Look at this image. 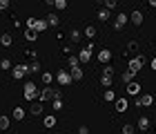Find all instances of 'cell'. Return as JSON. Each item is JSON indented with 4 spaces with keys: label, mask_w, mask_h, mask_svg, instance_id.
Segmentation results:
<instances>
[{
    "label": "cell",
    "mask_w": 156,
    "mask_h": 134,
    "mask_svg": "<svg viewBox=\"0 0 156 134\" xmlns=\"http://www.w3.org/2000/svg\"><path fill=\"white\" fill-rule=\"evenodd\" d=\"M38 98H40L42 103H51L54 98H62V92H60V89H54L51 85H45V87L40 89Z\"/></svg>",
    "instance_id": "cell-1"
},
{
    "label": "cell",
    "mask_w": 156,
    "mask_h": 134,
    "mask_svg": "<svg viewBox=\"0 0 156 134\" xmlns=\"http://www.w3.org/2000/svg\"><path fill=\"white\" fill-rule=\"evenodd\" d=\"M40 94V89L36 87V83H25V87H23V96H25V101H36Z\"/></svg>",
    "instance_id": "cell-2"
},
{
    "label": "cell",
    "mask_w": 156,
    "mask_h": 134,
    "mask_svg": "<svg viewBox=\"0 0 156 134\" xmlns=\"http://www.w3.org/2000/svg\"><path fill=\"white\" fill-rule=\"evenodd\" d=\"M27 27H29V29H36L38 34H42L49 27V23H47V18H27Z\"/></svg>",
    "instance_id": "cell-3"
},
{
    "label": "cell",
    "mask_w": 156,
    "mask_h": 134,
    "mask_svg": "<svg viewBox=\"0 0 156 134\" xmlns=\"http://www.w3.org/2000/svg\"><path fill=\"white\" fill-rule=\"evenodd\" d=\"M145 63H147L145 56H143V54H136L134 58H129V65H127V67H129L132 72H140V69L145 67Z\"/></svg>",
    "instance_id": "cell-4"
},
{
    "label": "cell",
    "mask_w": 156,
    "mask_h": 134,
    "mask_svg": "<svg viewBox=\"0 0 156 134\" xmlns=\"http://www.w3.org/2000/svg\"><path fill=\"white\" fill-rule=\"evenodd\" d=\"M27 74H31V69H29V65H13L11 67V76L16 81H20L23 76H27Z\"/></svg>",
    "instance_id": "cell-5"
},
{
    "label": "cell",
    "mask_w": 156,
    "mask_h": 134,
    "mask_svg": "<svg viewBox=\"0 0 156 134\" xmlns=\"http://www.w3.org/2000/svg\"><path fill=\"white\" fill-rule=\"evenodd\" d=\"M58 83L62 87H67V85H72L74 78H72V72H62V69H58Z\"/></svg>",
    "instance_id": "cell-6"
},
{
    "label": "cell",
    "mask_w": 156,
    "mask_h": 134,
    "mask_svg": "<svg viewBox=\"0 0 156 134\" xmlns=\"http://www.w3.org/2000/svg\"><path fill=\"white\" fill-rule=\"evenodd\" d=\"M114 107H116L118 114H123V112L129 110V101H127L125 96H123V98H116V101H114Z\"/></svg>",
    "instance_id": "cell-7"
},
{
    "label": "cell",
    "mask_w": 156,
    "mask_h": 134,
    "mask_svg": "<svg viewBox=\"0 0 156 134\" xmlns=\"http://www.w3.org/2000/svg\"><path fill=\"white\" fill-rule=\"evenodd\" d=\"M127 23H129V16H127V13H118L116 20H114V29H118V31H120Z\"/></svg>",
    "instance_id": "cell-8"
},
{
    "label": "cell",
    "mask_w": 156,
    "mask_h": 134,
    "mask_svg": "<svg viewBox=\"0 0 156 134\" xmlns=\"http://www.w3.org/2000/svg\"><path fill=\"white\" fill-rule=\"evenodd\" d=\"M42 110H45V103H38V101H31V105H29V112H31V114L34 116H40L42 114Z\"/></svg>",
    "instance_id": "cell-9"
},
{
    "label": "cell",
    "mask_w": 156,
    "mask_h": 134,
    "mask_svg": "<svg viewBox=\"0 0 156 134\" xmlns=\"http://www.w3.org/2000/svg\"><path fill=\"white\" fill-rule=\"evenodd\" d=\"M129 23H132V25H143V11L134 9V11L129 13Z\"/></svg>",
    "instance_id": "cell-10"
},
{
    "label": "cell",
    "mask_w": 156,
    "mask_h": 134,
    "mask_svg": "<svg viewBox=\"0 0 156 134\" xmlns=\"http://www.w3.org/2000/svg\"><path fill=\"white\" fill-rule=\"evenodd\" d=\"M127 96H140V85L138 83H127Z\"/></svg>",
    "instance_id": "cell-11"
},
{
    "label": "cell",
    "mask_w": 156,
    "mask_h": 134,
    "mask_svg": "<svg viewBox=\"0 0 156 134\" xmlns=\"http://www.w3.org/2000/svg\"><path fill=\"white\" fill-rule=\"evenodd\" d=\"M78 60H80L83 65H85V63H89V60H91V49H89V47L80 49V52H78Z\"/></svg>",
    "instance_id": "cell-12"
},
{
    "label": "cell",
    "mask_w": 156,
    "mask_h": 134,
    "mask_svg": "<svg viewBox=\"0 0 156 134\" xmlns=\"http://www.w3.org/2000/svg\"><path fill=\"white\" fill-rule=\"evenodd\" d=\"M38 36H40V34H38L36 29H29V27L25 29V40H27V43H36Z\"/></svg>",
    "instance_id": "cell-13"
},
{
    "label": "cell",
    "mask_w": 156,
    "mask_h": 134,
    "mask_svg": "<svg viewBox=\"0 0 156 134\" xmlns=\"http://www.w3.org/2000/svg\"><path fill=\"white\" fill-rule=\"evenodd\" d=\"M25 116H27V110H25V107H13V112H11V118H13V121H23Z\"/></svg>",
    "instance_id": "cell-14"
},
{
    "label": "cell",
    "mask_w": 156,
    "mask_h": 134,
    "mask_svg": "<svg viewBox=\"0 0 156 134\" xmlns=\"http://www.w3.org/2000/svg\"><path fill=\"white\" fill-rule=\"evenodd\" d=\"M69 72H72V78H74V81H83V76H85V72H83V67H80V65L72 67Z\"/></svg>",
    "instance_id": "cell-15"
},
{
    "label": "cell",
    "mask_w": 156,
    "mask_h": 134,
    "mask_svg": "<svg viewBox=\"0 0 156 134\" xmlns=\"http://www.w3.org/2000/svg\"><path fill=\"white\" fill-rule=\"evenodd\" d=\"M103 98H105L107 103H114V101H116V92L112 89V87H105V92H103Z\"/></svg>",
    "instance_id": "cell-16"
},
{
    "label": "cell",
    "mask_w": 156,
    "mask_h": 134,
    "mask_svg": "<svg viewBox=\"0 0 156 134\" xmlns=\"http://www.w3.org/2000/svg\"><path fill=\"white\" fill-rule=\"evenodd\" d=\"M98 60L107 65V63L112 60V52H109V49H101V52H98Z\"/></svg>",
    "instance_id": "cell-17"
},
{
    "label": "cell",
    "mask_w": 156,
    "mask_h": 134,
    "mask_svg": "<svg viewBox=\"0 0 156 134\" xmlns=\"http://www.w3.org/2000/svg\"><path fill=\"white\" fill-rule=\"evenodd\" d=\"M150 125H152V123H150V118H147V116H140V118H138V123H136V128H138V130H143V132H147V130H150Z\"/></svg>",
    "instance_id": "cell-18"
},
{
    "label": "cell",
    "mask_w": 156,
    "mask_h": 134,
    "mask_svg": "<svg viewBox=\"0 0 156 134\" xmlns=\"http://www.w3.org/2000/svg\"><path fill=\"white\" fill-rule=\"evenodd\" d=\"M112 83H114V74H103L101 76V85L103 87H112Z\"/></svg>",
    "instance_id": "cell-19"
},
{
    "label": "cell",
    "mask_w": 156,
    "mask_h": 134,
    "mask_svg": "<svg viewBox=\"0 0 156 134\" xmlns=\"http://www.w3.org/2000/svg\"><path fill=\"white\" fill-rule=\"evenodd\" d=\"M96 18L101 20V23H107V20H109V9H107V7H103V9L96 13Z\"/></svg>",
    "instance_id": "cell-20"
},
{
    "label": "cell",
    "mask_w": 156,
    "mask_h": 134,
    "mask_svg": "<svg viewBox=\"0 0 156 134\" xmlns=\"http://www.w3.org/2000/svg\"><path fill=\"white\" fill-rule=\"evenodd\" d=\"M85 36H87L89 40H94V38L98 36V31H96V27H94V25H87V27H85Z\"/></svg>",
    "instance_id": "cell-21"
},
{
    "label": "cell",
    "mask_w": 156,
    "mask_h": 134,
    "mask_svg": "<svg viewBox=\"0 0 156 134\" xmlns=\"http://www.w3.org/2000/svg\"><path fill=\"white\" fill-rule=\"evenodd\" d=\"M0 45H2V47H11V45H13L11 34H2V36H0Z\"/></svg>",
    "instance_id": "cell-22"
},
{
    "label": "cell",
    "mask_w": 156,
    "mask_h": 134,
    "mask_svg": "<svg viewBox=\"0 0 156 134\" xmlns=\"http://www.w3.org/2000/svg\"><path fill=\"white\" fill-rule=\"evenodd\" d=\"M140 98V105H143V107H150V105L154 103V96L152 94H143V96H138Z\"/></svg>",
    "instance_id": "cell-23"
},
{
    "label": "cell",
    "mask_w": 156,
    "mask_h": 134,
    "mask_svg": "<svg viewBox=\"0 0 156 134\" xmlns=\"http://www.w3.org/2000/svg\"><path fill=\"white\" fill-rule=\"evenodd\" d=\"M136 74L138 72H132V69L127 67V72H123V83H132L134 78H136Z\"/></svg>",
    "instance_id": "cell-24"
},
{
    "label": "cell",
    "mask_w": 156,
    "mask_h": 134,
    "mask_svg": "<svg viewBox=\"0 0 156 134\" xmlns=\"http://www.w3.org/2000/svg\"><path fill=\"white\" fill-rule=\"evenodd\" d=\"M9 128H11V118L2 114V116H0V130L5 132V130H9Z\"/></svg>",
    "instance_id": "cell-25"
},
{
    "label": "cell",
    "mask_w": 156,
    "mask_h": 134,
    "mask_svg": "<svg viewBox=\"0 0 156 134\" xmlns=\"http://www.w3.org/2000/svg\"><path fill=\"white\" fill-rule=\"evenodd\" d=\"M47 23H49V27H58V23H60L58 13H49V16H47Z\"/></svg>",
    "instance_id": "cell-26"
},
{
    "label": "cell",
    "mask_w": 156,
    "mask_h": 134,
    "mask_svg": "<svg viewBox=\"0 0 156 134\" xmlns=\"http://www.w3.org/2000/svg\"><path fill=\"white\" fill-rule=\"evenodd\" d=\"M40 81L45 83V85H51V81H54V74H51V72H42V74H40Z\"/></svg>",
    "instance_id": "cell-27"
},
{
    "label": "cell",
    "mask_w": 156,
    "mask_h": 134,
    "mask_svg": "<svg viewBox=\"0 0 156 134\" xmlns=\"http://www.w3.org/2000/svg\"><path fill=\"white\" fill-rule=\"evenodd\" d=\"M67 63H69V69L76 67V65H80V60H78V54H76V56H74V54H69V56H67Z\"/></svg>",
    "instance_id": "cell-28"
},
{
    "label": "cell",
    "mask_w": 156,
    "mask_h": 134,
    "mask_svg": "<svg viewBox=\"0 0 156 134\" xmlns=\"http://www.w3.org/2000/svg\"><path fill=\"white\" fill-rule=\"evenodd\" d=\"M42 123H45L47 130H51L54 125H56V116H54V114H51V116H45V121H42Z\"/></svg>",
    "instance_id": "cell-29"
},
{
    "label": "cell",
    "mask_w": 156,
    "mask_h": 134,
    "mask_svg": "<svg viewBox=\"0 0 156 134\" xmlns=\"http://www.w3.org/2000/svg\"><path fill=\"white\" fill-rule=\"evenodd\" d=\"M138 43H136V40H129V43H127V52H134V54H138Z\"/></svg>",
    "instance_id": "cell-30"
},
{
    "label": "cell",
    "mask_w": 156,
    "mask_h": 134,
    "mask_svg": "<svg viewBox=\"0 0 156 134\" xmlns=\"http://www.w3.org/2000/svg\"><path fill=\"white\" fill-rule=\"evenodd\" d=\"M80 38H83V34L78 31V29H74L72 34H69V40H72V43H78V40H80Z\"/></svg>",
    "instance_id": "cell-31"
},
{
    "label": "cell",
    "mask_w": 156,
    "mask_h": 134,
    "mask_svg": "<svg viewBox=\"0 0 156 134\" xmlns=\"http://www.w3.org/2000/svg\"><path fill=\"white\" fill-rule=\"evenodd\" d=\"M134 132H136V125H132V123L123 125V134H134Z\"/></svg>",
    "instance_id": "cell-32"
},
{
    "label": "cell",
    "mask_w": 156,
    "mask_h": 134,
    "mask_svg": "<svg viewBox=\"0 0 156 134\" xmlns=\"http://www.w3.org/2000/svg\"><path fill=\"white\" fill-rule=\"evenodd\" d=\"M51 107H54L56 112H60V110H62V98H54V101H51Z\"/></svg>",
    "instance_id": "cell-33"
},
{
    "label": "cell",
    "mask_w": 156,
    "mask_h": 134,
    "mask_svg": "<svg viewBox=\"0 0 156 134\" xmlns=\"http://www.w3.org/2000/svg\"><path fill=\"white\" fill-rule=\"evenodd\" d=\"M54 7H56V9H58V11L67 9V0H56V2H54Z\"/></svg>",
    "instance_id": "cell-34"
},
{
    "label": "cell",
    "mask_w": 156,
    "mask_h": 134,
    "mask_svg": "<svg viewBox=\"0 0 156 134\" xmlns=\"http://www.w3.org/2000/svg\"><path fill=\"white\" fill-rule=\"evenodd\" d=\"M0 67H2V69H11V60L9 58H2V60H0Z\"/></svg>",
    "instance_id": "cell-35"
},
{
    "label": "cell",
    "mask_w": 156,
    "mask_h": 134,
    "mask_svg": "<svg viewBox=\"0 0 156 134\" xmlns=\"http://www.w3.org/2000/svg\"><path fill=\"white\" fill-rule=\"evenodd\" d=\"M116 5H118L116 0H105V7H107L109 11H112V9H116Z\"/></svg>",
    "instance_id": "cell-36"
},
{
    "label": "cell",
    "mask_w": 156,
    "mask_h": 134,
    "mask_svg": "<svg viewBox=\"0 0 156 134\" xmlns=\"http://www.w3.org/2000/svg\"><path fill=\"white\" fill-rule=\"evenodd\" d=\"M29 69H31V72H38V74H40V63H38V60H34L31 65H29Z\"/></svg>",
    "instance_id": "cell-37"
},
{
    "label": "cell",
    "mask_w": 156,
    "mask_h": 134,
    "mask_svg": "<svg viewBox=\"0 0 156 134\" xmlns=\"http://www.w3.org/2000/svg\"><path fill=\"white\" fill-rule=\"evenodd\" d=\"M9 5H11V0H0V9H9Z\"/></svg>",
    "instance_id": "cell-38"
},
{
    "label": "cell",
    "mask_w": 156,
    "mask_h": 134,
    "mask_svg": "<svg viewBox=\"0 0 156 134\" xmlns=\"http://www.w3.org/2000/svg\"><path fill=\"white\" fill-rule=\"evenodd\" d=\"M103 74H114V67L107 63V65H105V69H103Z\"/></svg>",
    "instance_id": "cell-39"
},
{
    "label": "cell",
    "mask_w": 156,
    "mask_h": 134,
    "mask_svg": "<svg viewBox=\"0 0 156 134\" xmlns=\"http://www.w3.org/2000/svg\"><path fill=\"white\" fill-rule=\"evenodd\" d=\"M78 134H89V128L87 125H80V128H78Z\"/></svg>",
    "instance_id": "cell-40"
},
{
    "label": "cell",
    "mask_w": 156,
    "mask_h": 134,
    "mask_svg": "<svg viewBox=\"0 0 156 134\" xmlns=\"http://www.w3.org/2000/svg\"><path fill=\"white\" fill-rule=\"evenodd\" d=\"M150 67H152L154 72H156V58H152V63H150Z\"/></svg>",
    "instance_id": "cell-41"
},
{
    "label": "cell",
    "mask_w": 156,
    "mask_h": 134,
    "mask_svg": "<svg viewBox=\"0 0 156 134\" xmlns=\"http://www.w3.org/2000/svg\"><path fill=\"white\" fill-rule=\"evenodd\" d=\"M147 2H150V7H156V0H147Z\"/></svg>",
    "instance_id": "cell-42"
},
{
    "label": "cell",
    "mask_w": 156,
    "mask_h": 134,
    "mask_svg": "<svg viewBox=\"0 0 156 134\" xmlns=\"http://www.w3.org/2000/svg\"><path fill=\"white\" fill-rule=\"evenodd\" d=\"M94 2H96V5H105V0H94Z\"/></svg>",
    "instance_id": "cell-43"
},
{
    "label": "cell",
    "mask_w": 156,
    "mask_h": 134,
    "mask_svg": "<svg viewBox=\"0 0 156 134\" xmlns=\"http://www.w3.org/2000/svg\"><path fill=\"white\" fill-rule=\"evenodd\" d=\"M45 2H47V5H54V2H56V0H45Z\"/></svg>",
    "instance_id": "cell-44"
},
{
    "label": "cell",
    "mask_w": 156,
    "mask_h": 134,
    "mask_svg": "<svg viewBox=\"0 0 156 134\" xmlns=\"http://www.w3.org/2000/svg\"><path fill=\"white\" fill-rule=\"evenodd\" d=\"M0 16H2V9H0Z\"/></svg>",
    "instance_id": "cell-45"
},
{
    "label": "cell",
    "mask_w": 156,
    "mask_h": 134,
    "mask_svg": "<svg viewBox=\"0 0 156 134\" xmlns=\"http://www.w3.org/2000/svg\"><path fill=\"white\" fill-rule=\"evenodd\" d=\"M154 45H156V38H154Z\"/></svg>",
    "instance_id": "cell-46"
}]
</instances>
